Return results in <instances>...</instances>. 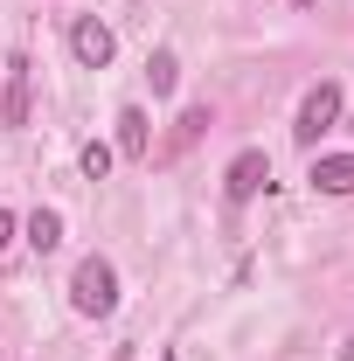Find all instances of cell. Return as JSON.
I'll list each match as a JSON object with an SVG mask.
<instances>
[{
  "label": "cell",
  "mask_w": 354,
  "mask_h": 361,
  "mask_svg": "<svg viewBox=\"0 0 354 361\" xmlns=\"http://www.w3.org/2000/svg\"><path fill=\"white\" fill-rule=\"evenodd\" d=\"M70 306H77L84 319L118 313V271H111V257H97V250H90L84 264L70 271Z\"/></svg>",
  "instance_id": "cell-1"
},
{
  "label": "cell",
  "mask_w": 354,
  "mask_h": 361,
  "mask_svg": "<svg viewBox=\"0 0 354 361\" xmlns=\"http://www.w3.org/2000/svg\"><path fill=\"white\" fill-rule=\"evenodd\" d=\"M334 126H341V84L326 77V84L306 90V104H299V118H292V139H299V146H319Z\"/></svg>",
  "instance_id": "cell-2"
},
{
  "label": "cell",
  "mask_w": 354,
  "mask_h": 361,
  "mask_svg": "<svg viewBox=\"0 0 354 361\" xmlns=\"http://www.w3.org/2000/svg\"><path fill=\"white\" fill-rule=\"evenodd\" d=\"M271 188V153L264 146H243L236 160H229V174H222V195L229 202H250V195H264Z\"/></svg>",
  "instance_id": "cell-3"
},
{
  "label": "cell",
  "mask_w": 354,
  "mask_h": 361,
  "mask_svg": "<svg viewBox=\"0 0 354 361\" xmlns=\"http://www.w3.org/2000/svg\"><path fill=\"white\" fill-rule=\"evenodd\" d=\"M70 56H77V63H84V70H104V63H111V56H118V42H111V28H104V21H97V14H84V21H77V28H70Z\"/></svg>",
  "instance_id": "cell-4"
},
{
  "label": "cell",
  "mask_w": 354,
  "mask_h": 361,
  "mask_svg": "<svg viewBox=\"0 0 354 361\" xmlns=\"http://www.w3.org/2000/svg\"><path fill=\"white\" fill-rule=\"evenodd\" d=\"M28 84H35V63H28V56H7V90H0V126H28Z\"/></svg>",
  "instance_id": "cell-5"
},
{
  "label": "cell",
  "mask_w": 354,
  "mask_h": 361,
  "mask_svg": "<svg viewBox=\"0 0 354 361\" xmlns=\"http://www.w3.org/2000/svg\"><path fill=\"white\" fill-rule=\"evenodd\" d=\"M306 180H312V195H354V153H319Z\"/></svg>",
  "instance_id": "cell-6"
},
{
  "label": "cell",
  "mask_w": 354,
  "mask_h": 361,
  "mask_svg": "<svg viewBox=\"0 0 354 361\" xmlns=\"http://www.w3.org/2000/svg\"><path fill=\"white\" fill-rule=\"evenodd\" d=\"M146 126H153V118H146L139 104H126V111H118V153H126V160H146V146H153V133H146Z\"/></svg>",
  "instance_id": "cell-7"
},
{
  "label": "cell",
  "mask_w": 354,
  "mask_h": 361,
  "mask_svg": "<svg viewBox=\"0 0 354 361\" xmlns=\"http://www.w3.org/2000/svg\"><path fill=\"white\" fill-rule=\"evenodd\" d=\"M21 243H28V250H56V243H63V216H56V209H35V216H28V223H21Z\"/></svg>",
  "instance_id": "cell-8"
},
{
  "label": "cell",
  "mask_w": 354,
  "mask_h": 361,
  "mask_svg": "<svg viewBox=\"0 0 354 361\" xmlns=\"http://www.w3.org/2000/svg\"><path fill=\"white\" fill-rule=\"evenodd\" d=\"M146 84H153V97H167V90L181 84V56L174 49H153V56H146Z\"/></svg>",
  "instance_id": "cell-9"
},
{
  "label": "cell",
  "mask_w": 354,
  "mask_h": 361,
  "mask_svg": "<svg viewBox=\"0 0 354 361\" xmlns=\"http://www.w3.org/2000/svg\"><path fill=\"white\" fill-rule=\"evenodd\" d=\"M111 160H118V153H111L104 139H84V146H77V167H84L90 180H104V174H111Z\"/></svg>",
  "instance_id": "cell-10"
},
{
  "label": "cell",
  "mask_w": 354,
  "mask_h": 361,
  "mask_svg": "<svg viewBox=\"0 0 354 361\" xmlns=\"http://www.w3.org/2000/svg\"><path fill=\"white\" fill-rule=\"evenodd\" d=\"M202 126H209V104H195V111H181V126H174V153H188V146L202 139Z\"/></svg>",
  "instance_id": "cell-11"
},
{
  "label": "cell",
  "mask_w": 354,
  "mask_h": 361,
  "mask_svg": "<svg viewBox=\"0 0 354 361\" xmlns=\"http://www.w3.org/2000/svg\"><path fill=\"white\" fill-rule=\"evenodd\" d=\"M14 236H21V223H14V216H7V209H0V250H7V243H14Z\"/></svg>",
  "instance_id": "cell-12"
},
{
  "label": "cell",
  "mask_w": 354,
  "mask_h": 361,
  "mask_svg": "<svg viewBox=\"0 0 354 361\" xmlns=\"http://www.w3.org/2000/svg\"><path fill=\"white\" fill-rule=\"evenodd\" d=\"M292 7H312V0H292Z\"/></svg>",
  "instance_id": "cell-13"
},
{
  "label": "cell",
  "mask_w": 354,
  "mask_h": 361,
  "mask_svg": "<svg viewBox=\"0 0 354 361\" xmlns=\"http://www.w3.org/2000/svg\"><path fill=\"white\" fill-rule=\"evenodd\" d=\"M118 361H133V348H126V355H118Z\"/></svg>",
  "instance_id": "cell-14"
},
{
  "label": "cell",
  "mask_w": 354,
  "mask_h": 361,
  "mask_svg": "<svg viewBox=\"0 0 354 361\" xmlns=\"http://www.w3.org/2000/svg\"><path fill=\"white\" fill-rule=\"evenodd\" d=\"M348 361H354V348H348Z\"/></svg>",
  "instance_id": "cell-15"
}]
</instances>
